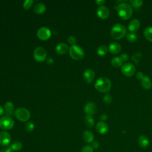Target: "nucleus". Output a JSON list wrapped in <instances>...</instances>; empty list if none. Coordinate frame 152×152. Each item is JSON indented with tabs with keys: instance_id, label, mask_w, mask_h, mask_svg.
Masks as SVG:
<instances>
[{
	"instance_id": "obj_40",
	"label": "nucleus",
	"mask_w": 152,
	"mask_h": 152,
	"mask_svg": "<svg viewBox=\"0 0 152 152\" xmlns=\"http://www.w3.org/2000/svg\"><path fill=\"white\" fill-rule=\"evenodd\" d=\"M0 152H12V151L11 149V148L10 147H7V148L1 150Z\"/></svg>"
},
{
	"instance_id": "obj_21",
	"label": "nucleus",
	"mask_w": 152,
	"mask_h": 152,
	"mask_svg": "<svg viewBox=\"0 0 152 152\" xmlns=\"http://www.w3.org/2000/svg\"><path fill=\"white\" fill-rule=\"evenodd\" d=\"M138 143L141 147L146 148L149 145V140L147 136L141 135L138 138Z\"/></svg>"
},
{
	"instance_id": "obj_14",
	"label": "nucleus",
	"mask_w": 152,
	"mask_h": 152,
	"mask_svg": "<svg viewBox=\"0 0 152 152\" xmlns=\"http://www.w3.org/2000/svg\"><path fill=\"white\" fill-rule=\"evenodd\" d=\"M140 26V21L138 19L134 18L131 20L129 21L128 28V30L130 31V32L134 33L138 30Z\"/></svg>"
},
{
	"instance_id": "obj_3",
	"label": "nucleus",
	"mask_w": 152,
	"mask_h": 152,
	"mask_svg": "<svg viewBox=\"0 0 152 152\" xmlns=\"http://www.w3.org/2000/svg\"><path fill=\"white\" fill-rule=\"evenodd\" d=\"M127 34L126 27L119 23H116L113 26L110 30V35L112 37L116 40L122 39Z\"/></svg>"
},
{
	"instance_id": "obj_24",
	"label": "nucleus",
	"mask_w": 152,
	"mask_h": 152,
	"mask_svg": "<svg viewBox=\"0 0 152 152\" xmlns=\"http://www.w3.org/2000/svg\"><path fill=\"white\" fill-rule=\"evenodd\" d=\"M123 61L119 56H115L111 59V64L112 66L116 68H118L122 66Z\"/></svg>"
},
{
	"instance_id": "obj_32",
	"label": "nucleus",
	"mask_w": 152,
	"mask_h": 152,
	"mask_svg": "<svg viewBox=\"0 0 152 152\" xmlns=\"http://www.w3.org/2000/svg\"><path fill=\"white\" fill-rule=\"evenodd\" d=\"M34 1L33 0H26L23 3V7L25 10H28L33 4Z\"/></svg>"
},
{
	"instance_id": "obj_16",
	"label": "nucleus",
	"mask_w": 152,
	"mask_h": 152,
	"mask_svg": "<svg viewBox=\"0 0 152 152\" xmlns=\"http://www.w3.org/2000/svg\"><path fill=\"white\" fill-rule=\"evenodd\" d=\"M14 106L11 102H7L4 104V112L6 116H11L14 113Z\"/></svg>"
},
{
	"instance_id": "obj_26",
	"label": "nucleus",
	"mask_w": 152,
	"mask_h": 152,
	"mask_svg": "<svg viewBox=\"0 0 152 152\" xmlns=\"http://www.w3.org/2000/svg\"><path fill=\"white\" fill-rule=\"evenodd\" d=\"M12 151H20L23 148V144L19 141H15L10 146Z\"/></svg>"
},
{
	"instance_id": "obj_25",
	"label": "nucleus",
	"mask_w": 152,
	"mask_h": 152,
	"mask_svg": "<svg viewBox=\"0 0 152 152\" xmlns=\"http://www.w3.org/2000/svg\"><path fill=\"white\" fill-rule=\"evenodd\" d=\"M144 34L147 40L152 42V27H147L145 28Z\"/></svg>"
},
{
	"instance_id": "obj_30",
	"label": "nucleus",
	"mask_w": 152,
	"mask_h": 152,
	"mask_svg": "<svg viewBox=\"0 0 152 152\" xmlns=\"http://www.w3.org/2000/svg\"><path fill=\"white\" fill-rule=\"evenodd\" d=\"M112 101V97L110 94H107L104 95L103 97V102L107 104H110Z\"/></svg>"
},
{
	"instance_id": "obj_34",
	"label": "nucleus",
	"mask_w": 152,
	"mask_h": 152,
	"mask_svg": "<svg viewBox=\"0 0 152 152\" xmlns=\"http://www.w3.org/2000/svg\"><path fill=\"white\" fill-rule=\"evenodd\" d=\"M76 38L75 37V36H69L68 38V40H67V42L69 44V45H71V46L72 45H74L75 43H76Z\"/></svg>"
},
{
	"instance_id": "obj_13",
	"label": "nucleus",
	"mask_w": 152,
	"mask_h": 152,
	"mask_svg": "<svg viewBox=\"0 0 152 152\" xmlns=\"http://www.w3.org/2000/svg\"><path fill=\"white\" fill-rule=\"evenodd\" d=\"M96 131L100 134H104L107 132L109 130L108 125L106 123L103 121H99L96 126Z\"/></svg>"
},
{
	"instance_id": "obj_4",
	"label": "nucleus",
	"mask_w": 152,
	"mask_h": 152,
	"mask_svg": "<svg viewBox=\"0 0 152 152\" xmlns=\"http://www.w3.org/2000/svg\"><path fill=\"white\" fill-rule=\"evenodd\" d=\"M70 56L75 60H80L84 56V50L81 47L78 45H72L69 49Z\"/></svg>"
},
{
	"instance_id": "obj_1",
	"label": "nucleus",
	"mask_w": 152,
	"mask_h": 152,
	"mask_svg": "<svg viewBox=\"0 0 152 152\" xmlns=\"http://www.w3.org/2000/svg\"><path fill=\"white\" fill-rule=\"evenodd\" d=\"M116 10L118 15L122 20L129 19L132 14V8L131 6L126 2L119 4L116 7Z\"/></svg>"
},
{
	"instance_id": "obj_38",
	"label": "nucleus",
	"mask_w": 152,
	"mask_h": 152,
	"mask_svg": "<svg viewBox=\"0 0 152 152\" xmlns=\"http://www.w3.org/2000/svg\"><path fill=\"white\" fill-rule=\"evenodd\" d=\"M91 146H92V147H93V148L97 149V148H98L99 147V143L97 141H95L93 142V144H92V145H91Z\"/></svg>"
},
{
	"instance_id": "obj_28",
	"label": "nucleus",
	"mask_w": 152,
	"mask_h": 152,
	"mask_svg": "<svg viewBox=\"0 0 152 152\" xmlns=\"http://www.w3.org/2000/svg\"><path fill=\"white\" fill-rule=\"evenodd\" d=\"M126 39L130 42H135L138 39V37L137 34L133 32H129L127 33L126 35Z\"/></svg>"
},
{
	"instance_id": "obj_17",
	"label": "nucleus",
	"mask_w": 152,
	"mask_h": 152,
	"mask_svg": "<svg viewBox=\"0 0 152 152\" xmlns=\"http://www.w3.org/2000/svg\"><path fill=\"white\" fill-rule=\"evenodd\" d=\"M108 50L112 54H117L121 52V46L117 42H112L109 45Z\"/></svg>"
},
{
	"instance_id": "obj_2",
	"label": "nucleus",
	"mask_w": 152,
	"mask_h": 152,
	"mask_svg": "<svg viewBox=\"0 0 152 152\" xmlns=\"http://www.w3.org/2000/svg\"><path fill=\"white\" fill-rule=\"evenodd\" d=\"M111 85V82L109 78L105 77H102L96 80L94 84V87L100 92L106 93L110 90Z\"/></svg>"
},
{
	"instance_id": "obj_39",
	"label": "nucleus",
	"mask_w": 152,
	"mask_h": 152,
	"mask_svg": "<svg viewBox=\"0 0 152 152\" xmlns=\"http://www.w3.org/2000/svg\"><path fill=\"white\" fill-rule=\"evenodd\" d=\"M100 119L102 121H105L107 119V115L106 113H102L100 116Z\"/></svg>"
},
{
	"instance_id": "obj_11",
	"label": "nucleus",
	"mask_w": 152,
	"mask_h": 152,
	"mask_svg": "<svg viewBox=\"0 0 152 152\" xmlns=\"http://www.w3.org/2000/svg\"><path fill=\"white\" fill-rule=\"evenodd\" d=\"M96 13L100 18L106 19L109 15V10L106 6L100 5L98 7Z\"/></svg>"
},
{
	"instance_id": "obj_35",
	"label": "nucleus",
	"mask_w": 152,
	"mask_h": 152,
	"mask_svg": "<svg viewBox=\"0 0 152 152\" xmlns=\"http://www.w3.org/2000/svg\"><path fill=\"white\" fill-rule=\"evenodd\" d=\"M81 152H93V148L89 145H86L82 148Z\"/></svg>"
},
{
	"instance_id": "obj_20",
	"label": "nucleus",
	"mask_w": 152,
	"mask_h": 152,
	"mask_svg": "<svg viewBox=\"0 0 152 152\" xmlns=\"http://www.w3.org/2000/svg\"><path fill=\"white\" fill-rule=\"evenodd\" d=\"M141 86L146 90H148L151 87L152 83L151 79L147 75H145L143 77V78L140 81Z\"/></svg>"
},
{
	"instance_id": "obj_9",
	"label": "nucleus",
	"mask_w": 152,
	"mask_h": 152,
	"mask_svg": "<svg viewBox=\"0 0 152 152\" xmlns=\"http://www.w3.org/2000/svg\"><path fill=\"white\" fill-rule=\"evenodd\" d=\"M52 33L50 30L46 27H42L39 28L37 31V37L42 40L49 39L51 36Z\"/></svg>"
},
{
	"instance_id": "obj_31",
	"label": "nucleus",
	"mask_w": 152,
	"mask_h": 152,
	"mask_svg": "<svg viewBox=\"0 0 152 152\" xmlns=\"http://www.w3.org/2000/svg\"><path fill=\"white\" fill-rule=\"evenodd\" d=\"M34 128V125L32 122H27L25 125V129L27 132H31Z\"/></svg>"
},
{
	"instance_id": "obj_29",
	"label": "nucleus",
	"mask_w": 152,
	"mask_h": 152,
	"mask_svg": "<svg viewBox=\"0 0 152 152\" xmlns=\"http://www.w3.org/2000/svg\"><path fill=\"white\" fill-rule=\"evenodd\" d=\"M129 2L132 7L135 8L140 7L143 4V1L142 0H131L129 1Z\"/></svg>"
},
{
	"instance_id": "obj_33",
	"label": "nucleus",
	"mask_w": 152,
	"mask_h": 152,
	"mask_svg": "<svg viewBox=\"0 0 152 152\" xmlns=\"http://www.w3.org/2000/svg\"><path fill=\"white\" fill-rule=\"evenodd\" d=\"M141 58V53L140 52H136L135 53H134L132 56V60H133L135 63H138L140 59Z\"/></svg>"
},
{
	"instance_id": "obj_19",
	"label": "nucleus",
	"mask_w": 152,
	"mask_h": 152,
	"mask_svg": "<svg viewBox=\"0 0 152 152\" xmlns=\"http://www.w3.org/2000/svg\"><path fill=\"white\" fill-rule=\"evenodd\" d=\"M83 138L85 142L87 143H90L94 141V136L91 131L89 130H86L83 132Z\"/></svg>"
},
{
	"instance_id": "obj_42",
	"label": "nucleus",
	"mask_w": 152,
	"mask_h": 152,
	"mask_svg": "<svg viewBox=\"0 0 152 152\" xmlns=\"http://www.w3.org/2000/svg\"><path fill=\"white\" fill-rule=\"evenodd\" d=\"M47 62H48V64H51L53 63V59L52 58H49L47 59Z\"/></svg>"
},
{
	"instance_id": "obj_41",
	"label": "nucleus",
	"mask_w": 152,
	"mask_h": 152,
	"mask_svg": "<svg viewBox=\"0 0 152 152\" xmlns=\"http://www.w3.org/2000/svg\"><path fill=\"white\" fill-rule=\"evenodd\" d=\"M95 2L97 5H99V6H100V5H103V4L105 2V1H104V0H96V1H95Z\"/></svg>"
},
{
	"instance_id": "obj_37",
	"label": "nucleus",
	"mask_w": 152,
	"mask_h": 152,
	"mask_svg": "<svg viewBox=\"0 0 152 152\" xmlns=\"http://www.w3.org/2000/svg\"><path fill=\"white\" fill-rule=\"evenodd\" d=\"M143 77H144V74H143V73H142V72H141V71L138 72L137 73V74H136V78H137V79L140 80L143 78Z\"/></svg>"
},
{
	"instance_id": "obj_10",
	"label": "nucleus",
	"mask_w": 152,
	"mask_h": 152,
	"mask_svg": "<svg viewBox=\"0 0 152 152\" xmlns=\"http://www.w3.org/2000/svg\"><path fill=\"white\" fill-rule=\"evenodd\" d=\"M11 138L10 134L7 131L0 132V145L4 147L8 145L11 142Z\"/></svg>"
},
{
	"instance_id": "obj_15",
	"label": "nucleus",
	"mask_w": 152,
	"mask_h": 152,
	"mask_svg": "<svg viewBox=\"0 0 152 152\" xmlns=\"http://www.w3.org/2000/svg\"><path fill=\"white\" fill-rule=\"evenodd\" d=\"M84 112L88 115H93L96 112V106L93 102H88L84 106Z\"/></svg>"
},
{
	"instance_id": "obj_18",
	"label": "nucleus",
	"mask_w": 152,
	"mask_h": 152,
	"mask_svg": "<svg viewBox=\"0 0 152 152\" xmlns=\"http://www.w3.org/2000/svg\"><path fill=\"white\" fill-rule=\"evenodd\" d=\"M68 46L66 43H61L56 45L55 48V50L58 54L63 55L68 52Z\"/></svg>"
},
{
	"instance_id": "obj_43",
	"label": "nucleus",
	"mask_w": 152,
	"mask_h": 152,
	"mask_svg": "<svg viewBox=\"0 0 152 152\" xmlns=\"http://www.w3.org/2000/svg\"><path fill=\"white\" fill-rule=\"evenodd\" d=\"M4 109H3V107H2V106L0 105V117L2 115L3 113H4Z\"/></svg>"
},
{
	"instance_id": "obj_22",
	"label": "nucleus",
	"mask_w": 152,
	"mask_h": 152,
	"mask_svg": "<svg viewBox=\"0 0 152 152\" xmlns=\"http://www.w3.org/2000/svg\"><path fill=\"white\" fill-rule=\"evenodd\" d=\"M46 6L44 4L40 2L36 4L34 7V11L38 14H43L46 11Z\"/></svg>"
},
{
	"instance_id": "obj_27",
	"label": "nucleus",
	"mask_w": 152,
	"mask_h": 152,
	"mask_svg": "<svg viewBox=\"0 0 152 152\" xmlns=\"http://www.w3.org/2000/svg\"><path fill=\"white\" fill-rule=\"evenodd\" d=\"M107 52V48L105 45L100 46L97 50V53L99 56H103L105 55Z\"/></svg>"
},
{
	"instance_id": "obj_5",
	"label": "nucleus",
	"mask_w": 152,
	"mask_h": 152,
	"mask_svg": "<svg viewBox=\"0 0 152 152\" xmlns=\"http://www.w3.org/2000/svg\"><path fill=\"white\" fill-rule=\"evenodd\" d=\"M14 115L20 121L26 122L30 118L29 110L24 107H18L14 111Z\"/></svg>"
},
{
	"instance_id": "obj_7",
	"label": "nucleus",
	"mask_w": 152,
	"mask_h": 152,
	"mask_svg": "<svg viewBox=\"0 0 152 152\" xmlns=\"http://www.w3.org/2000/svg\"><path fill=\"white\" fill-rule=\"evenodd\" d=\"M33 56L36 61L42 62L46 58V51L43 47L38 46L34 49Z\"/></svg>"
},
{
	"instance_id": "obj_6",
	"label": "nucleus",
	"mask_w": 152,
	"mask_h": 152,
	"mask_svg": "<svg viewBox=\"0 0 152 152\" xmlns=\"http://www.w3.org/2000/svg\"><path fill=\"white\" fill-rule=\"evenodd\" d=\"M14 125V120L8 116H2L0 119V128L4 130H9L13 128Z\"/></svg>"
},
{
	"instance_id": "obj_8",
	"label": "nucleus",
	"mask_w": 152,
	"mask_h": 152,
	"mask_svg": "<svg viewBox=\"0 0 152 152\" xmlns=\"http://www.w3.org/2000/svg\"><path fill=\"white\" fill-rule=\"evenodd\" d=\"M121 70L124 75L126 77H131L135 72V67L132 64L126 62L122 65Z\"/></svg>"
},
{
	"instance_id": "obj_12",
	"label": "nucleus",
	"mask_w": 152,
	"mask_h": 152,
	"mask_svg": "<svg viewBox=\"0 0 152 152\" xmlns=\"http://www.w3.org/2000/svg\"><path fill=\"white\" fill-rule=\"evenodd\" d=\"M83 77L87 83H91L95 78V72L91 69H87L84 72Z\"/></svg>"
},
{
	"instance_id": "obj_36",
	"label": "nucleus",
	"mask_w": 152,
	"mask_h": 152,
	"mask_svg": "<svg viewBox=\"0 0 152 152\" xmlns=\"http://www.w3.org/2000/svg\"><path fill=\"white\" fill-rule=\"evenodd\" d=\"M119 57L122 59V61H126L128 59V58H129V56H128V55L126 53H122L119 56Z\"/></svg>"
},
{
	"instance_id": "obj_23",
	"label": "nucleus",
	"mask_w": 152,
	"mask_h": 152,
	"mask_svg": "<svg viewBox=\"0 0 152 152\" xmlns=\"http://www.w3.org/2000/svg\"><path fill=\"white\" fill-rule=\"evenodd\" d=\"M84 122L88 128H91L94 125V120L91 115H87L84 118Z\"/></svg>"
}]
</instances>
